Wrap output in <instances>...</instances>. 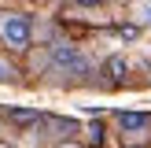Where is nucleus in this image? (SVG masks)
<instances>
[{
	"label": "nucleus",
	"instance_id": "nucleus-12",
	"mask_svg": "<svg viewBox=\"0 0 151 148\" xmlns=\"http://www.w3.org/2000/svg\"><path fill=\"white\" fill-rule=\"evenodd\" d=\"M0 148H7V144H0Z\"/></svg>",
	"mask_w": 151,
	"mask_h": 148
},
{
	"label": "nucleus",
	"instance_id": "nucleus-5",
	"mask_svg": "<svg viewBox=\"0 0 151 148\" xmlns=\"http://www.w3.org/2000/svg\"><path fill=\"white\" fill-rule=\"evenodd\" d=\"M103 70H107V78H111V81H122L129 67H125V59H122V56H111L107 63H103Z\"/></svg>",
	"mask_w": 151,
	"mask_h": 148
},
{
	"label": "nucleus",
	"instance_id": "nucleus-9",
	"mask_svg": "<svg viewBox=\"0 0 151 148\" xmlns=\"http://www.w3.org/2000/svg\"><path fill=\"white\" fill-rule=\"evenodd\" d=\"M78 4H96V0H78Z\"/></svg>",
	"mask_w": 151,
	"mask_h": 148
},
{
	"label": "nucleus",
	"instance_id": "nucleus-2",
	"mask_svg": "<svg viewBox=\"0 0 151 148\" xmlns=\"http://www.w3.org/2000/svg\"><path fill=\"white\" fill-rule=\"evenodd\" d=\"M48 63L55 67V70H66V74H88V70H92V63L81 56V48H78V44H66V41L52 44Z\"/></svg>",
	"mask_w": 151,
	"mask_h": 148
},
{
	"label": "nucleus",
	"instance_id": "nucleus-7",
	"mask_svg": "<svg viewBox=\"0 0 151 148\" xmlns=\"http://www.w3.org/2000/svg\"><path fill=\"white\" fill-rule=\"evenodd\" d=\"M15 78V67L11 63H4V59H0V81H11Z\"/></svg>",
	"mask_w": 151,
	"mask_h": 148
},
{
	"label": "nucleus",
	"instance_id": "nucleus-3",
	"mask_svg": "<svg viewBox=\"0 0 151 148\" xmlns=\"http://www.w3.org/2000/svg\"><path fill=\"white\" fill-rule=\"evenodd\" d=\"M118 126H122L125 133H137V137H147L151 133V115L147 111H118Z\"/></svg>",
	"mask_w": 151,
	"mask_h": 148
},
{
	"label": "nucleus",
	"instance_id": "nucleus-1",
	"mask_svg": "<svg viewBox=\"0 0 151 148\" xmlns=\"http://www.w3.org/2000/svg\"><path fill=\"white\" fill-rule=\"evenodd\" d=\"M0 41H4L7 48H15V52L29 48V41H33V22H29V15H4V19H0Z\"/></svg>",
	"mask_w": 151,
	"mask_h": 148
},
{
	"label": "nucleus",
	"instance_id": "nucleus-10",
	"mask_svg": "<svg viewBox=\"0 0 151 148\" xmlns=\"http://www.w3.org/2000/svg\"><path fill=\"white\" fill-rule=\"evenodd\" d=\"M63 148H74V144H63Z\"/></svg>",
	"mask_w": 151,
	"mask_h": 148
},
{
	"label": "nucleus",
	"instance_id": "nucleus-6",
	"mask_svg": "<svg viewBox=\"0 0 151 148\" xmlns=\"http://www.w3.org/2000/svg\"><path fill=\"white\" fill-rule=\"evenodd\" d=\"M133 15H137V22H147L151 26V0H137L133 4Z\"/></svg>",
	"mask_w": 151,
	"mask_h": 148
},
{
	"label": "nucleus",
	"instance_id": "nucleus-4",
	"mask_svg": "<svg viewBox=\"0 0 151 148\" xmlns=\"http://www.w3.org/2000/svg\"><path fill=\"white\" fill-rule=\"evenodd\" d=\"M7 122L19 126V130H29V126L41 122V115H37V111H29V107H7Z\"/></svg>",
	"mask_w": 151,
	"mask_h": 148
},
{
	"label": "nucleus",
	"instance_id": "nucleus-11",
	"mask_svg": "<svg viewBox=\"0 0 151 148\" xmlns=\"http://www.w3.org/2000/svg\"><path fill=\"white\" fill-rule=\"evenodd\" d=\"M0 19H4V11H0Z\"/></svg>",
	"mask_w": 151,
	"mask_h": 148
},
{
	"label": "nucleus",
	"instance_id": "nucleus-8",
	"mask_svg": "<svg viewBox=\"0 0 151 148\" xmlns=\"http://www.w3.org/2000/svg\"><path fill=\"white\" fill-rule=\"evenodd\" d=\"M88 137L100 144V141H103V126H100V122H96V126H88Z\"/></svg>",
	"mask_w": 151,
	"mask_h": 148
}]
</instances>
